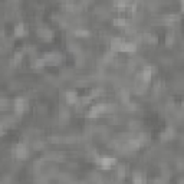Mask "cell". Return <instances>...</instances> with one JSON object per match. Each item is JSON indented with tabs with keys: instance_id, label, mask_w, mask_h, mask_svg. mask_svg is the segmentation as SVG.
Here are the masks:
<instances>
[{
	"instance_id": "1",
	"label": "cell",
	"mask_w": 184,
	"mask_h": 184,
	"mask_svg": "<svg viewBox=\"0 0 184 184\" xmlns=\"http://www.w3.org/2000/svg\"><path fill=\"white\" fill-rule=\"evenodd\" d=\"M108 111H111V108L105 105V104H98V105H94V107L88 111V117L89 118H97L99 115H104L107 114Z\"/></svg>"
},
{
	"instance_id": "2",
	"label": "cell",
	"mask_w": 184,
	"mask_h": 184,
	"mask_svg": "<svg viewBox=\"0 0 184 184\" xmlns=\"http://www.w3.org/2000/svg\"><path fill=\"white\" fill-rule=\"evenodd\" d=\"M26 108H27V101H26L25 98H16L15 102H13V109H15V112L17 115H20L26 111Z\"/></svg>"
},
{
	"instance_id": "3",
	"label": "cell",
	"mask_w": 184,
	"mask_h": 184,
	"mask_svg": "<svg viewBox=\"0 0 184 184\" xmlns=\"http://www.w3.org/2000/svg\"><path fill=\"white\" fill-rule=\"evenodd\" d=\"M97 163L99 164V167H101V168L109 170L114 165V164L117 163V160L111 158V157H99V158H97Z\"/></svg>"
},
{
	"instance_id": "4",
	"label": "cell",
	"mask_w": 184,
	"mask_h": 184,
	"mask_svg": "<svg viewBox=\"0 0 184 184\" xmlns=\"http://www.w3.org/2000/svg\"><path fill=\"white\" fill-rule=\"evenodd\" d=\"M15 155H16V158H19V160H25L29 157V150L26 148V145H23V144H19L17 147H16L15 150Z\"/></svg>"
},
{
	"instance_id": "5",
	"label": "cell",
	"mask_w": 184,
	"mask_h": 184,
	"mask_svg": "<svg viewBox=\"0 0 184 184\" xmlns=\"http://www.w3.org/2000/svg\"><path fill=\"white\" fill-rule=\"evenodd\" d=\"M141 141L138 140V137L137 138H129L127 141V144L124 145V148L125 150H128V151H135V150H138L140 147H141Z\"/></svg>"
},
{
	"instance_id": "6",
	"label": "cell",
	"mask_w": 184,
	"mask_h": 184,
	"mask_svg": "<svg viewBox=\"0 0 184 184\" xmlns=\"http://www.w3.org/2000/svg\"><path fill=\"white\" fill-rule=\"evenodd\" d=\"M65 99H66V102L69 104V105H75V104L79 101V98H78V94L76 91H68L66 94H65Z\"/></svg>"
},
{
	"instance_id": "7",
	"label": "cell",
	"mask_w": 184,
	"mask_h": 184,
	"mask_svg": "<svg viewBox=\"0 0 184 184\" xmlns=\"http://www.w3.org/2000/svg\"><path fill=\"white\" fill-rule=\"evenodd\" d=\"M124 41L121 37H114L111 41V51L112 52H121V46H122Z\"/></svg>"
},
{
	"instance_id": "8",
	"label": "cell",
	"mask_w": 184,
	"mask_h": 184,
	"mask_svg": "<svg viewBox=\"0 0 184 184\" xmlns=\"http://www.w3.org/2000/svg\"><path fill=\"white\" fill-rule=\"evenodd\" d=\"M137 51V45L134 42H124L121 46V52H128V53H133Z\"/></svg>"
},
{
	"instance_id": "9",
	"label": "cell",
	"mask_w": 184,
	"mask_h": 184,
	"mask_svg": "<svg viewBox=\"0 0 184 184\" xmlns=\"http://www.w3.org/2000/svg\"><path fill=\"white\" fill-rule=\"evenodd\" d=\"M37 35H39V37H42V39H52V32L49 30V29H45V27H41V29H37Z\"/></svg>"
},
{
	"instance_id": "10",
	"label": "cell",
	"mask_w": 184,
	"mask_h": 184,
	"mask_svg": "<svg viewBox=\"0 0 184 184\" xmlns=\"http://www.w3.org/2000/svg\"><path fill=\"white\" fill-rule=\"evenodd\" d=\"M15 35L17 36V37H20V36H25L26 35V27L23 23H17V25L15 26Z\"/></svg>"
},
{
	"instance_id": "11",
	"label": "cell",
	"mask_w": 184,
	"mask_h": 184,
	"mask_svg": "<svg viewBox=\"0 0 184 184\" xmlns=\"http://www.w3.org/2000/svg\"><path fill=\"white\" fill-rule=\"evenodd\" d=\"M173 137H174V129L171 127H168L163 134H161V138H163V140H165V141H167V140H171Z\"/></svg>"
},
{
	"instance_id": "12",
	"label": "cell",
	"mask_w": 184,
	"mask_h": 184,
	"mask_svg": "<svg viewBox=\"0 0 184 184\" xmlns=\"http://www.w3.org/2000/svg\"><path fill=\"white\" fill-rule=\"evenodd\" d=\"M180 17L177 15H168V16H165L164 17V22L167 23V25H171V23H174V22H177Z\"/></svg>"
},
{
	"instance_id": "13",
	"label": "cell",
	"mask_w": 184,
	"mask_h": 184,
	"mask_svg": "<svg viewBox=\"0 0 184 184\" xmlns=\"http://www.w3.org/2000/svg\"><path fill=\"white\" fill-rule=\"evenodd\" d=\"M114 25H115V26H127L128 23H127V20H125L124 17H117V19L114 20Z\"/></svg>"
},
{
	"instance_id": "14",
	"label": "cell",
	"mask_w": 184,
	"mask_h": 184,
	"mask_svg": "<svg viewBox=\"0 0 184 184\" xmlns=\"http://www.w3.org/2000/svg\"><path fill=\"white\" fill-rule=\"evenodd\" d=\"M75 36H78V37H88V36H89V32L78 29V30H75Z\"/></svg>"
},
{
	"instance_id": "15",
	"label": "cell",
	"mask_w": 184,
	"mask_h": 184,
	"mask_svg": "<svg viewBox=\"0 0 184 184\" xmlns=\"http://www.w3.org/2000/svg\"><path fill=\"white\" fill-rule=\"evenodd\" d=\"M133 180L134 181H135V183H137V181H140V183H141V181H144V179H143V174L141 173H134V177H133Z\"/></svg>"
},
{
	"instance_id": "16",
	"label": "cell",
	"mask_w": 184,
	"mask_h": 184,
	"mask_svg": "<svg viewBox=\"0 0 184 184\" xmlns=\"http://www.w3.org/2000/svg\"><path fill=\"white\" fill-rule=\"evenodd\" d=\"M22 56H23V53H22V52H17V53L15 55V61H13V63H15V65H17V63H20Z\"/></svg>"
},
{
	"instance_id": "17",
	"label": "cell",
	"mask_w": 184,
	"mask_h": 184,
	"mask_svg": "<svg viewBox=\"0 0 184 184\" xmlns=\"http://www.w3.org/2000/svg\"><path fill=\"white\" fill-rule=\"evenodd\" d=\"M173 42H174V35L173 33H168V35H167V39H165V43H167V45H171Z\"/></svg>"
}]
</instances>
